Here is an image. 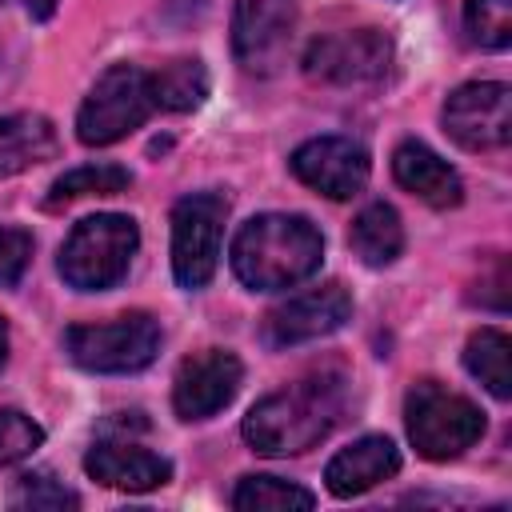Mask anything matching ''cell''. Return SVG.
<instances>
[{
	"mask_svg": "<svg viewBox=\"0 0 512 512\" xmlns=\"http://www.w3.org/2000/svg\"><path fill=\"white\" fill-rule=\"evenodd\" d=\"M392 176L404 192L420 196L432 208H456L464 200V184L448 160H440L420 140H400L392 152Z\"/></svg>",
	"mask_w": 512,
	"mask_h": 512,
	"instance_id": "2e32d148",
	"label": "cell"
},
{
	"mask_svg": "<svg viewBox=\"0 0 512 512\" xmlns=\"http://www.w3.org/2000/svg\"><path fill=\"white\" fill-rule=\"evenodd\" d=\"M316 496L292 480L280 476H244L232 492V508L240 512H292V508H312Z\"/></svg>",
	"mask_w": 512,
	"mask_h": 512,
	"instance_id": "44dd1931",
	"label": "cell"
},
{
	"mask_svg": "<svg viewBox=\"0 0 512 512\" xmlns=\"http://www.w3.org/2000/svg\"><path fill=\"white\" fill-rule=\"evenodd\" d=\"M296 0H236L232 4V56L248 76H272L292 48Z\"/></svg>",
	"mask_w": 512,
	"mask_h": 512,
	"instance_id": "9c48e42d",
	"label": "cell"
},
{
	"mask_svg": "<svg viewBox=\"0 0 512 512\" xmlns=\"http://www.w3.org/2000/svg\"><path fill=\"white\" fill-rule=\"evenodd\" d=\"M152 112H160L152 72H144L136 64H112L108 72H100V80L84 96V104L76 112V136H80V144L104 148V144H116L128 132H136Z\"/></svg>",
	"mask_w": 512,
	"mask_h": 512,
	"instance_id": "5b68a950",
	"label": "cell"
},
{
	"mask_svg": "<svg viewBox=\"0 0 512 512\" xmlns=\"http://www.w3.org/2000/svg\"><path fill=\"white\" fill-rule=\"evenodd\" d=\"M288 168L312 192H320L328 200H348L368 184L372 160H368L364 144H356L348 136H312L292 152Z\"/></svg>",
	"mask_w": 512,
	"mask_h": 512,
	"instance_id": "7c38bea8",
	"label": "cell"
},
{
	"mask_svg": "<svg viewBox=\"0 0 512 512\" xmlns=\"http://www.w3.org/2000/svg\"><path fill=\"white\" fill-rule=\"evenodd\" d=\"M344 408H348V380L332 368H320L256 400L240 432L248 448L260 456H300L340 424Z\"/></svg>",
	"mask_w": 512,
	"mask_h": 512,
	"instance_id": "6da1fadb",
	"label": "cell"
},
{
	"mask_svg": "<svg viewBox=\"0 0 512 512\" xmlns=\"http://www.w3.org/2000/svg\"><path fill=\"white\" fill-rule=\"evenodd\" d=\"M348 244L352 252L368 264V268H388L400 252H404V224H400V212L384 200L360 208V216L352 220V232H348Z\"/></svg>",
	"mask_w": 512,
	"mask_h": 512,
	"instance_id": "ac0fdd59",
	"label": "cell"
},
{
	"mask_svg": "<svg viewBox=\"0 0 512 512\" xmlns=\"http://www.w3.org/2000/svg\"><path fill=\"white\" fill-rule=\"evenodd\" d=\"M4 360H8V324L0 316V368H4Z\"/></svg>",
	"mask_w": 512,
	"mask_h": 512,
	"instance_id": "83f0119b",
	"label": "cell"
},
{
	"mask_svg": "<svg viewBox=\"0 0 512 512\" xmlns=\"http://www.w3.org/2000/svg\"><path fill=\"white\" fill-rule=\"evenodd\" d=\"M444 132L468 152H496L512 140V88L500 80L460 84L444 100Z\"/></svg>",
	"mask_w": 512,
	"mask_h": 512,
	"instance_id": "ba28073f",
	"label": "cell"
},
{
	"mask_svg": "<svg viewBox=\"0 0 512 512\" xmlns=\"http://www.w3.org/2000/svg\"><path fill=\"white\" fill-rule=\"evenodd\" d=\"M56 148H60V140H56V128L48 116H40V112L0 116V180L52 160Z\"/></svg>",
	"mask_w": 512,
	"mask_h": 512,
	"instance_id": "e0dca14e",
	"label": "cell"
},
{
	"mask_svg": "<svg viewBox=\"0 0 512 512\" xmlns=\"http://www.w3.org/2000/svg\"><path fill=\"white\" fill-rule=\"evenodd\" d=\"M324 260V236L308 216L260 212L232 236V272L252 292H280L308 280Z\"/></svg>",
	"mask_w": 512,
	"mask_h": 512,
	"instance_id": "7a4b0ae2",
	"label": "cell"
},
{
	"mask_svg": "<svg viewBox=\"0 0 512 512\" xmlns=\"http://www.w3.org/2000/svg\"><path fill=\"white\" fill-rule=\"evenodd\" d=\"M64 352L84 372H140L160 352V324L148 312H128L108 324H72L64 332Z\"/></svg>",
	"mask_w": 512,
	"mask_h": 512,
	"instance_id": "8992f818",
	"label": "cell"
},
{
	"mask_svg": "<svg viewBox=\"0 0 512 512\" xmlns=\"http://www.w3.org/2000/svg\"><path fill=\"white\" fill-rule=\"evenodd\" d=\"M352 316V296L340 280H328V284H316L300 296H288L284 304H276L268 316H264V344L268 348H292V344H304V340H320L336 328H344V320Z\"/></svg>",
	"mask_w": 512,
	"mask_h": 512,
	"instance_id": "8fae6325",
	"label": "cell"
},
{
	"mask_svg": "<svg viewBox=\"0 0 512 512\" xmlns=\"http://www.w3.org/2000/svg\"><path fill=\"white\" fill-rule=\"evenodd\" d=\"M396 468H400V448L388 436H360L328 460L324 484L332 496L348 500V496H360V492L376 488L380 480L396 476Z\"/></svg>",
	"mask_w": 512,
	"mask_h": 512,
	"instance_id": "9a60e30c",
	"label": "cell"
},
{
	"mask_svg": "<svg viewBox=\"0 0 512 512\" xmlns=\"http://www.w3.org/2000/svg\"><path fill=\"white\" fill-rule=\"evenodd\" d=\"M140 248V228L132 216L120 212H96L84 216L68 240L60 244V276L76 292H104L124 280L132 256Z\"/></svg>",
	"mask_w": 512,
	"mask_h": 512,
	"instance_id": "3957f363",
	"label": "cell"
},
{
	"mask_svg": "<svg viewBox=\"0 0 512 512\" xmlns=\"http://www.w3.org/2000/svg\"><path fill=\"white\" fill-rule=\"evenodd\" d=\"M152 88H156V108L192 112L208 96V72L200 60H172L168 68L152 72Z\"/></svg>",
	"mask_w": 512,
	"mask_h": 512,
	"instance_id": "ffe728a7",
	"label": "cell"
},
{
	"mask_svg": "<svg viewBox=\"0 0 512 512\" xmlns=\"http://www.w3.org/2000/svg\"><path fill=\"white\" fill-rule=\"evenodd\" d=\"M84 472L104 484V488H120V492H152L160 484L172 480V460L152 452V448H140L136 440H124V436H104L88 448L84 456Z\"/></svg>",
	"mask_w": 512,
	"mask_h": 512,
	"instance_id": "5bb4252c",
	"label": "cell"
},
{
	"mask_svg": "<svg viewBox=\"0 0 512 512\" xmlns=\"http://www.w3.org/2000/svg\"><path fill=\"white\" fill-rule=\"evenodd\" d=\"M464 32L476 48H488V52L508 48L512 44V0H468Z\"/></svg>",
	"mask_w": 512,
	"mask_h": 512,
	"instance_id": "603a6c76",
	"label": "cell"
},
{
	"mask_svg": "<svg viewBox=\"0 0 512 512\" xmlns=\"http://www.w3.org/2000/svg\"><path fill=\"white\" fill-rule=\"evenodd\" d=\"M228 196L192 192L172 204V276L180 288H204L220 260Z\"/></svg>",
	"mask_w": 512,
	"mask_h": 512,
	"instance_id": "52a82bcc",
	"label": "cell"
},
{
	"mask_svg": "<svg viewBox=\"0 0 512 512\" xmlns=\"http://www.w3.org/2000/svg\"><path fill=\"white\" fill-rule=\"evenodd\" d=\"M392 68V40L380 28L320 36L304 52V72L320 84H372Z\"/></svg>",
	"mask_w": 512,
	"mask_h": 512,
	"instance_id": "30bf717a",
	"label": "cell"
},
{
	"mask_svg": "<svg viewBox=\"0 0 512 512\" xmlns=\"http://www.w3.org/2000/svg\"><path fill=\"white\" fill-rule=\"evenodd\" d=\"M8 504L12 508H76L80 504V496L72 492V488H64L52 472H24L16 484H12V492H8Z\"/></svg>",
	"mask_w": 512,
	"mask_h": 512,
	"instance_id": "cb8c5ba5",
	"label": "cell"
},
{
	"mask_svg": "<svg viewBox=\"0 0 512 512\" xmlns=\"http://www.w3.org/2000/svg\"><path fill=\"white\" fill-rule=\"evenodd\" d=\"M132 184V172L120 164H80L64 176L52 180L48 188V204H68L80 196H116Z\"/></svg>",
	"mask_w": 512,
	"mask_h": 512,
	"instance_id": "7402d4cb",
	"label": "cell"
},
{
	"mask_svg": "<svg viewBox=\"0 0 512 512\" xmlns=\"http://www.w3.org/2000/svg\"><path fill=\"white\" fill-rule=\"evenodd\" d=\"M28 256H32V236L24 228H8L0 224V288L16 284L28 268Z\"/></svg>",
	"mask_w": 512,
	"mask_h": 512,
	"instance_id": "484cf974",
	"label": "cell"
},
{
	"mask_svg": "<svg viewBox=\"0 0 512 512\" xmlns=\"http://www.w3.org/2000/svg\"><path fill=\"white\" fill-rule=\"evenodd\" d=\"M0 4H16V8H24L32 20H48L60 0H0Z\"/></svg>",
	"mask_w": 512,
	"mask_h": 512,
	"instance_id": "4316f807",
	"label": "cell"
},
{
	"mask_svg": "<svg viewBox=\"0 0 512 512\" xmlns=\"http://www.w3.org/2000/svg\"><path fill=\"white\" fill-rule=\"evenodd\" d=\"M240 380H244V364L232 352L204 348L180 364L172 380V408L180 420H208L232 404V396L240 392Z\"/></svg>",
	"mask_w": 512,
	"mask_h": 512,
	"instance_id": "4fadbf2b",
	"label": "cell"
},
{
	"mask_svg": "<svg viewBox=\"0 0 512 512\" xmlns=\"http://www.w3.org/2000/svg\"><path fill=\"white\" fill-rule=\"evenodd\" d=\"M40 444H44V428L32 416L16 408H0V468L32 456Z\"/></svg>",
	"mask_w": 512,
	"mask_h": 512,
	"instance_id": "d4e9b609",
	"label": "cell"
},
{
	"mask_svg": "<svg viewBox=\"0 0 512 512\" xmlns=\"http://www.w3.org/2000/svg\"><path fill=\"white\" fill-rule=\"evenodd\" d=\"M404 424H408L412 448L424 460H452L484 436V412L468 396L448 392L436 380H420L408 388Z\"/></svg>",
	"mask_w": 512,
	"mask_h": 512,
	"instance_id": "277c9868",
	"label": "cell"
},
{
	"mask_svg": "<svg viewBox=\"0 0 512 512\" xmlns=\"http://www.w3.org/2000/svg\"><path fill=\"white\" fill-rule=\"evenodd\" d=\"M464 368L496 400H508L512 396V340L500 328H480V332L468 336V344H464Z\"/></svg>",
	"mask_w": 512,
	"mask_h": 512,
	"instance_id": "d6986e66",
	"label": "cell"
}]
</instances>
